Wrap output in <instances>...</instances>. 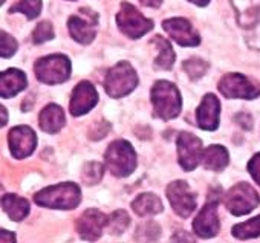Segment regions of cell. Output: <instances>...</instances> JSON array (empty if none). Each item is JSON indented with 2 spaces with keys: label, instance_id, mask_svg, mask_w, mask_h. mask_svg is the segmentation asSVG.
I'll return each mask as SVG.
<instances>
[{
  "label": "cell",
  "instance_id": "obj_4",
  "mask_svg": "<svg viewBox=\"0 0 260 243\" xmlns=\"http://www.w3.org/2000/svg\"><path fill=\"white\" fill-rule=\"evenodd\" d=\"M138 86V75L132 64L127 61H119L115 64L104 78V89L112 98H122L134 92Z\"/></svg>",
  "mask_w": 260,
  "mask_h": 243
},
{
  "label": "cell",
  "instance_id": "obj_31",
  "mask_svg": "<svg viewBox=\"0 0 260 243\" xmlns=\"http://www.w3.org/2000/svg\"><path fill=\"white\" fill-rule=\"evenodd\" d=\"M16 51H17V42L14 40V37L2 31V39H0V55H2V58L13 57Z\"/></svg>",
  "mask_w": 260,
  "mask_h": 243
},
{
  "label": "cell",
  "instance_id": "obj_30",
  "mask_svg": "<svg viewBox=\"0 0 260 243\" xmlns=\"http://www.w3.org/2000/svg\"><path fill=\"white\" fill-rule=\"evenodd\" d=\"M159 232H161V229H159L158 223H155V222H147V223L141 225V226L137 229L135 238H137V240H156V238L159 237Z\"/></svg>",
  "mask_w": 260,
  "mask_h": 243
},
{
  "label": "cell",
  "instance_id": "obj_10",
  "mask_svg": "<svg viewBox=\"0 0 260 243\" xmlns=\"http://www.w3.org/2000/svg\"><path fill=\"white\" fill-rule=\"evenodd\" d=\"M167 197L173 211L181 217H188L198 206V197L185 181H175L167 187Z\"/></svg>",
  "mask_w": 260,
  "mask_h": 243
},
{
  "label": "cell",
  "instance_id": "obj_27",
  "mask_svg": "<svg viewBox=\"0 0 260 243\" xmlns=\"http://www.w3.org/2000/svg\"><path fill=\"white\" fill-rule=\"evenodd\" d=\"M104 175V167L100 162H89L84 165L81 171V178L87 185H95L103 179Z\"/></svg>",
  "mask_w": 260,
  "mask_h": 243
},
{
  "label": "cell",
  "instance_id": "obj_37",
  "mask_svg": "<svg viewBox=\"0 0 260 243\" xmlns=\"http://www.w3.org/2000/svg\"><path fill=\"white\" fill-rule=\"evenodd\" d=\"M0 110H2V127L8 123V113H7V109L2 106V107H0Z\"/></svg>",
  "mask_w": 260,
  "mask_h": 243
},
{
  "label": "cell",
  "instance_id": "obj_20",
  "mask_svg": "<svg viewBox=\"0 0 260 243\" xmlns=\"http://www.w3.org/2000/svg\"><path fill=\"white\" fill-rule=\"evenodd\" d=\"M204 167L207 170H211V171H223V168L228 165L230 162V155H228V150L222 146H210L207 147L204 152H202V158H201Z\"/></svg>",
  "mask_w": 260,
  "mask_h": 243
},
{
  "label": "cell",
  "instance_id": "obj_35",
  "mask_svg": "<svg viewBox=\"0 0 260 243\" xmlns=\"http://www.w3.org/2000/svg\"><path fill=\"white\" fill-rule=\"evenodd\" d=\"M140 2L144 5V7H149V8H159L162 0H140Z\"/></svg>",
  "mask_w": 260,
  "mask_h": 243
},
{
  "label": "cell",
  "instance_id": "obj_29",
  "mask_svg": "<svg viewBox=\"0 0 260 243\" xmlns=\"http://www.w3.org/2000/svg\"><path fill=\"white\" fill-rule=\"evenodd\" d=\"M52 39H54V28H52V23H49V22L39 23L36 26V29L32 31V42L36 45H42Z\"/></svg>",
  "mask_w": 260,
  "mask_h": 243
},
{
  "label": "cell",
  "instance_id": "obj_23",
  "mask_svg": "<svg viewBox=\"0 0 260 243\" xmlns=\"http://www.w3.org/2000/svg\"><path fill=\"white\" fill-rule=\"evenodd\" d=\"M152 46H156L158 49V55L155 58V67L158 69H164V71H169L173 67L175 64V58H176V54L170 45L169 40L162 39L161 36H156L152 42H150Z\"/></svg>",
  "mask_w": 260,
  "mask_h": 243
},
{
  "label": "cell",
  "instance_id": "obj_28",
  "mask_svg": "<svg viewBox=\"0 0 260 243\" xmlns=\"http://www.w3.org/2000/svg\"><path fill=\"white\" fill-rule=\"evenodd\" d=\"M207 69H208V63L201 58H190L184 61V71L191 80L201 78L207 72Z\"/></svg>",
  "mask_w": 260,
  "mask_h": 243
},
{
  "label": "cell",
  "instance_id": "obj_17",
  "mask_svg": "<svg viewBox=\"0 0 260 243\" xmlns=\"http://www.w3.org/2000/svg\"><path fill=\"white\" fill-rule=\"evenodd\" d=\"M219 116H220V101L213 93H207L196 112L198 126L202 130L213 132L219 127Z\"/></svg>",
  "mask_w": 260,
  "mask_h": 243
},
{
  "label": "cell",
  "instance_id": "obj_19",
  "mask_svg": "<svg viewBox=\"0 0 260 243\" xmlns=\"http://www.w3.org/2000/svg\"><path fill=\"white\" fill-rule=\"evenodd\" d=\"M66 123L64 112L57 104H48L39 115V126L46 133H57Z\"/></svg>",
  "mask_w": 260,
  "mask_h": 243
},
{
  "label": "cell",
  "instance_id": "obj_36",
  "mask_svg": "<svg viewBox=\"0 0 260 243\" xmlns=\"http://www.w3.org/2000/svg\"><path fill=\"white\" fill-rule=\"evenodd\" d=\"M2 241H16V235L11 234V231L2 229Z\"/></svg>",
  "mask_w": 260,
  "mask_h": 243
},
{
  "label": "cell",
  "instance_id": "obj_15",
  "mask_svg": "<svg viewBox=\"0 0 260 243\" xmlns=\"http://www.w3.org/2000/svg\"><path fill=\"white\" fill-rule=\"evenodd\" d=\"M107 217L95 208L86 210L77 220L75 228L83 240H96L101 237L104 226H107Z\"/></svg>",
  "mask_w": 260,
  "mask_h": 243
},
{
  "label": "cell",
  "instance_id": "obj_5",
  "mask_svg": "<svg viewBox=\"0 0 260 243\" xmlns=\"http://www.w3.org/2000/svg\"><path fill=\"white\" fill-rule=\"evenodd\" d=\"M36 77L43 84H61L71 77V61L63 54H52L40 58L36 66Z\"/></svg>",
  "mask_w": 260,
  "mask_h": 243
},
{
  "label": "cell",
  "instance_id": "obj_32",
  "mask_svg": "<svg viewBox=\"0 0 260 243\" xmlns=\"http://www.w3.org/2000/svg\"><path fill=\"white\" fill-rule=\"evenodd\" d=\"M246 167H248V171L252 176V179L257 182V185H260V153H255L249 159Z\"/></svg>",
  "mask_w": 260,
  "mask_h": 243
},
{
  "label": "cell",
  "instance_id": "obj_1",
  "mask_svg": "<svg viewBox=\"0 0 260 243\" xmlns=\"http://www.w3.org/2000/svg\"><path fill=\"white\" fill-rule=\"evenodd\" d=\"M37 205L54 210H74L81 202V190L74 182L57 184L43 188L34 196Z\"/></svg>",
  "mask_w": 260,
  "mask_h": 243
},
{
  "label": "cell",
  "instance_id": "obj_13",
  "mask_svg": "<svg viewBox=\"0 0 260 243\" xmlns=\"http://www.w3.org/2000/svg\"><path fill=\"white\" fill-rule=\"evenodd\" d=\"M164 31L170 36L172 40H175L179 46H198L201 43V37L193 28V25L182 17H173L162 22Z\"/></svg>",
  "mask_w": 260,
  "mask_h": 243
},
{
  "label": "cell",
  "instance_id": "obj_7",
  "mask_svg": "<svg viewBox=\"0 0 260 243\" xmlns=\"http://www.w3.org/2000/svg\"><path fill=\"white\" fill-rule=\"evenodd\" d=\"M226 210L234 216H245L260 205L258 193L246 182H239L223 197Z\"/></svg>",
  "mask_w": 260,
  "mask_h": 243
},
{
  "label": "cell",
  "instance_id": "obj_6",
  "mask_svg": "<svg viewBox=\"0 0 260 243\" xmlns=\"http://www.w3.org/2000/svg\"><path fill=\"white\" fill-rule=\"evenodd\" d=\"M116 25L119 31L128 37V39H140L146 36L149 31L153 29V22L147 17H144L134 5H130L127 2L121 4V8L116 14Z\"/></svg>",
  "mask_w": 260,
  "mask_h": 243
},
{
  "label": "cell",
  "instance_id": "obj_11",
  "mask_svg": "<svg viewBox=\"0 0 260 243\" xmlns=\"http://www.w3.org/2000/svg\"><path fill=\"white\" fill-rule=\"evenodd\" d=\"M178 161L185 171H193L202 158V141L193 133L182 132L176 140Z\"/></svg>",
  "mask_w": 260,
  "mask_h": 243
},
{
  "label": "cell",
  "instance_id": "obj_24",
  "mask_svg": "<svg viewBox=\"0 0 260 243\" xmlns=\"http://www.w3.org/2000/svg\"><path fill=\"white\" fill-rule=\"evenodd\" d=\"M233 235L240 240L258 237L260 235V214L249 219L248 222L237 223L236 226H233Z\"/></svg>",
  "mask_w": 260,
  "mask_h": 243
},
{
  "label": "cell",
  "instance_id": "obj_25",
  "mask_svg": "<svg viewBox=\"0 0 260 243\" xmlns=\"http://www.w3.org/2000/svg\"><path fill=\"white\" fill-rule=\"evenodd\" d=\"M128 225H130V217L122 210L113 211L107 220V228H109L110 234H115V235H121Z\"/></svg>",
  "mask_w": 260,
  "mask_h": 243
},
{
  "label": "cell",
  "instance_id": "obj_22",
  "mask_svg": "<svg viewBox=\"0 0 260 243\" xmlns=\"http://www.w3.org/2000/svg\"><path fill=\"white\" fill-rule=\"evenodd\" d=\"M132 210L138 216L144 217V216H153V214L162 213L164 205H162V200L156 194L143 193L132 202Z\"/></svg>",
  "mask_w": 260,
  "mask_h": 243
},
{
  "label": "cell",
  "instance_id": "obj_21",
  "mask_svg": "<svg viewBox=\"0 0 260 243\" xmlns=\"http://www.w3.org/2000/svg\"><path fill=\"white\" fill-rule=\"evenodd\" d=\"M2 210L11 220L20 222L29 214V202L16 194H5L2 196Z\"/></svg>",
  "mask_w": 260,
  "mask_h": 243
},
{
  "label": "cell",
  "instance_id": "obj_2",
  "mask_svg": "<svg viewBox=\"0 0 260 243\" xmlns=\"http://www.w3.org/2000/svg\"><path fill=\"white\" fill-rule=\"evenodd\" d=\"M150 98L153 104L155 115L164 121H170L181 113L182 98L178 87L166 80H159L153 84L150 90Z\"/></svg>",
  "mask_w": 260,
  "mask_h": 243
},
{
  "label": "cell",
  "instance_id": "obj_12",
  "mask_svg": "<svg viewBox=\"0 0 260 243\" xmlns=\"http://www.w3.org/2000/svg\"><path fill=\"white\" fill-rule=\"evenodd\" d=\"M8 144L11 155L16 159H25L37 147V135L28 126H17L8 135Z\"/></svg>",
  "mask_w": 260,
  "mask_h": 243
},
{
  "label": "cell",
  "instance_id": "obj_33",
  "mask_svg": "<svg viewBox=\"0 0 260 243\" xmlns=\"http://www.w3.org/2000/svg\"><path fill=\"white\" fill-rule=\"evenodd\" d=\"M110 130V126H109V123L107 121H100V123H96L95 124V129H92L90 130V133H89V138L90 140H100V138H104L106 135H107V132Z\"/></svg>",
  "mask_w": 260,
  "mask_h": 243
},
{
  "label": "cell",
  "instance_id": "obj_38",
  "mask_svg": "<svg viewBox=\"0 0 260 243\" xmlns=\"http://www.w3.org/2000/svg\"><path fill=\"white\" fill-rule=\"evenodd\" d=\"M188 2H191L198 7H207L210 4V0H188Z\"/></svg>",
  "mask_w": 260,
  "mask_h": 243
},
{
  "label": "cell",
  "instance_id": "obj_16",
  "mask_svg": "<svg viewBox=\"0 0 260 243\" xmlns=\"http://www.w3.org/2000/svg\"><path fill=\"white\" fill-rule=\"evenodd\" d=\"M98 104V92L89 81H81L72 92L69 110L74 116H81Z\"/></svg>",
  "mask_w": 260,
  "mask_h": 243
},
{
  "label": "cell",
  "instance_id": "obj_26",
  "mask_svg": "<svg viewBox=\"0 0 260 243\" xmlns=\"http://www.w3.org/2000/svg\"><path fill=\"white\" fill-rule=\"evenodd\" d=\"M42 11V0H20L19 4L11 7L10 13H23L29 20L40 16Z\"/></svg>",
  "mask_w": 260,
  "mask_h": 243
},
{
  "label": "cell",
  "instance_id": "obj_8",
  "mask_svg": "<svg viewBox=\"0 0 260 243\" xmlns=\"http://www.w3.org/2000/svg\"><path fill=\"white\" fill-rule=\"evenodd\" d=\"M219 92L228 98L240 99H255L260 95V84L245 77L243 74H226L219 81Z\"/></svg>",
  "mask_w": 260,
  "mask_h": 243
},
{
  "label": "cell",
  "instance_id": "obj_18",
  "mask_svg": "<svg viewBox=\"0 0 260 243\" xmlns=\"http://www.w3.org/2000/svg\"><path fill=\"white\" fill-rule=\"evenodd\" d=\"M28 86V78L20 69H8L0 75V95L2 98H13Z\"/></svg>",
  "mask_w": 260,
  "mask_h": 243
},
{
  "label": "cell",
  "instance_id": "obj_3",
  "mask_svg": "<svg viewBox=\"0 0 260 243\" xmlns=\"http://www.w3.org/2000/svg\"><path fill=\"white\" fill-rule=\"evenodd\" d=\"M104 161L109 171L116 178L130 176L138 165L135 149L128 141L124 140H116L107 147Z\"/></svg>",
  "mask_w": 260,
  "mask_h": 243
},
{
  "label": "cell",
  "instance_id": "obj_14",
  "mask_svg": "<svg viewBox=\"0 0 260 243\" xmlns=\"http://www.w3.org/2000/svg\"><path fill=\"white\" fill-rule=\"evenodd\" d=\"M219 228H220V222L217 214V199L210 197V200L204 205V208L196 216L193 222V229L199 237L210 238L219 232Z\"/></svg>",
  "mask_w": 260,
  "mask_h": 243
},
{
  "label": "cell",
  "instance_id": "obj_9",
  "mask_svg": "<svg viewBox=\"0 0 260 243\" xmlns=\"http://www.w3.org/2000/svg\"><path fill=\"white\" fill-rule=\"evenodd\" d=\"M68 28L72 39L81 45H89L93 42L98 29V14L89 8H81L77 14L71 16L68 20Z\"/></svg>",
  "mask_w": 260,
  "mask_h": 243
},
{
  "label": "cell",
  "instance_id": "obj_34",
  "mask_svg": "<svg viewBox=\"0 0 260 243\" xmlns=\"http://www.w3.org/2000/svg\"><path fill=\"white\" fill-rule=\"evenodd\" d=\"M246 43L255 49H260V31L257 34H251L248 39H246Z\"/></svg>",
  "mask_w": 260,
  "mask_h": 243
}]
</instances>
